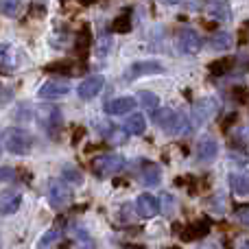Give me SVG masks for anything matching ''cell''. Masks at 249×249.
<instances>
[{
	"label": "cell",
	"mask_w": 249,
	"mask_h": 249,
	"mask_svg": "<svg viewBox=\"0 0 249 249\" xmlns=\"http://www.w3.org/2000/svg\"><path fill=\"white\" fill-rule=\"evenodd\" d=\"M70 81L64 77H57V79H48L44 81V86L37 90L39 99H46V101H55V99H64V96L70 94Z\"/></svg>",
	"instance_id": "cell-5"
},
{
	"label": "cell",
	"mask_w": 249,
	"mask_h": 249,
	"mask_svg": "<svg viewBox=\"0 0 249 249\" xmlns=\"http://www.w3.org/2000/svg\"><path fill=\"white\" fill-rule=\"evenodd\" d=\"M124 129H127V133H131V136H142V133L146 131V121L142 114H133V116L127 118V123H124Z\"/></svg>",
	"instance_id": "cell-20"
},
{
	"label": "cell",
	"mask_w": 249,
	"mask_h": 249,
	"mask_svg": "<svg viewBox=\"0 0 249 249\" xmlns=\"http://www.w3.org/2000/svg\"><path fill=\"white\" fill-rule=\"evenodd\" d=\"M46 199L51 203V208L55 210H61V208L70 206L72 201V190H70V184H64V181H48V188H46Z\"/></svg>",
	"instance_id": "cell-4"
},
{
	"label": "cell",
	"mask_w": 249,
	"mask_h": 249,
	"mask_svg": "<svg viewBox=\"0 0 249 249\" xmlns=\"http://www.w3.org/2000/svg\"><path fill=\"white\" fill-rule=\"evenodd\" d=\"M238 133H241V136H236L238 140H241V142H249V129H241Z\"/></svg>",
	"instance_id": "cell-31"
},
{
	"label": "cell",
	"mask_w": 249,
	"mask_h": 249,
	"mask_svg": "<svg viewBox=\"0 0 249 249\" xmlns=\"http://www.w3.org/2000/svg\"><path fill=\"white\" fill-rule=\"evenodd\" d=\"M208 203L212 206V210H214V212H225V197H223V195H216V197H212Z\"/></svg>",
	"instance_id": "cell-29"
},
{
	"label": "cell",
	"mask_w": 249,
	"mask_h": 249,
	"mask_svg": "<svg viewBox=\"0 0 249 249\" xmlns=\"http://www.w3.org/2000/svg\"><path fill=\"white\" fill-rule=\"evenodd\" d=\"M230 186L238 197H249V173L247 171H236L230 175Z\"/></svg>",
	"instance_id": "cell-15"
},
{
	"label": "cell",
	"mask_w": 249,
	"mask_h": 249,
	"mask_svg": "<svg viewBox=\"0 0 249 249\" xmlns=\"http://www.w3.org/2000/svg\"><path fill=\"white\" fill-rule=\"evenodd\" d=\"M216 155H219V142H216V138L203 136L201 140L197 142V160L208 164V162H214Z\"/></svg>",
	"instance_id": "cell-12"
},
{
	"label": "cell",
	"mask_w": 249,
	"mask_h": 249,
	"mask_svg": "<svg viewBox=\"0 0 249 249\" xmlns=\"http://www.w3.org/2000/svg\"><path fill=\"white\" fill-rule=\"evenodd\" d=\"M114 31H123V33L131 31V9H124L123 18H118V20L114 22Z\"/></svg>",
	"instance_id": "cell-23"
},
{
	"label": "cell",
	"mask_w": 249,
	"mask_h": 249,
	"mask_svg": "<svg viewBox=\"0 0 249 249\" xmlns=\"http://www.w3.org/2000/svg\"><path fill=\"white\" fill-rule=\"evenodd\" d=\"M79 2H81V4H92L94 0H79Z\"/></svg>",
	"instance_id": "cell-34"
},
{
	"label": "cell",
	"mask_w": 249,
	"mask_h": 249,
	"mask_svg": "<svg viewBox=\"0 0 249 249\" xmlns=\"http://www.w3.org/2000/svg\"><path fill=\"white\" fill-rule=\"evenodd\" d=\"M2 149L11 155H26L33 149V136L22 127H7L2 131Z\"/></svg>",
	"instance_id": "cell-1"
},
{
	"label": "cell",
	"mask_w": 249,
	"mask_h": 249,
	"mask_svg": "<svg viewBox=\"0 0 249 249\" xmlns=\"http://www.w3.org/2000/svg\"><path fill=\"white\" fill-rule=\"evenodd\" d=\"M61 177H64L68 184H79V181H81V173H79L74 166H64V171H61Z\"/></svg>",
	"instance_id": "cell-26"
},
{
	"label": "cell",
	"mask_w": 249,
	"mask_h": 249,
	"mask_svg": "<svg viewBox=\"0 0 249 249\" xmlns=\"http://www.w3.org/2000/svg\"><path fill=\"white\" fill-rule=\"evenodd\" d=\"M164 66L160 61H133L129 70L124 72L127 81H136L138 77H146V74H162Z\"/></svg>",
	"instance_id": "cell-8"
},
{
	"label": "cell",
	"mask_w": 249,
	"mask_h": 249,
	"mask_svg": "<svg viewBox=\"0 0 249 249\" xmlns=\"http://www.w3.org/2000/svg\"><path fill=\"white\" fill-rule=\"evenodd\" d=\"M201 46H203L201 35L195 29H190V26H181L179 33H177V48H179V53H184V55H197L201 51Z\"/></svg>",
	"instance_id": "cell-6"
},
{
	"label": "cell",
	"mask_w": 249,
	"mask_h": 249,
	"mask_svg": "<svg viewBox=\"0 0 249 249\" xmlns=\"http://www.w3.org/2000/svg\"><path fill=\"white\" fill-rule=\"evenodd\" d=\"M236 249H249V238H241V241L236 243Z\"/></svg>",
	"instance_id": "cell-32"
},
{
	"label": "cell",
	"mask_w": 249,
	"mask_h": 249,
	"mask_svg": "<svg viewBox=\"0 0 249 249\" xmlns=\"http://www.w3.org/2000/svg\"><path fill=\"white\" fill-rule=\"evenodd\" d=\"M136 212L142 219H151V216H155L158 212H162V203H160V199L153 197V195L142 193V195H138V199H136Z\"/></svg>",
	"instance_id": "cell-10"
},
{
	"label": "cell",
	"mask_w": 249,
	"mask_h": 249,
	"mask_svg": "<svg viewBox=\"0 0 249 249\" xmlns=\"http://www.w3.org/2000/svg\"><path fill=\"white\" fill-rule=\"evenodd\" d=\"M140 179L144 186H158L160 181H162V171H160L158 166H153V164H149V166L142 168Z\"/></svg>",
	"instance_id": "cell-21"
},
{
	"label": "cell",
	"mask_w": 249,
	"mask_h": 249,
	"mask_svg": "<svg viewBox=\"0 0 249 249\" xmlns=\"http://www.w3.org/2000/svg\"><path fill=\"white\" fill-rule=\"evenodd\" d=\"M216 112H219V101L214 96H208V99H201L199 103H195L193 112L188 116V133L203 127L212 116H216Z\"/></svg>",
	"instance_id": "cell-3"
},
{
	"label": "cell",
	"mask_w": 249,
	"mask_h": 249,
	"mask_svg": "<svg viewBox=\"0 0 249 249\" xmlns=\"http://www.w3.org/2000/svg\"><path fill=\"white\" fill-rule=\"evenodd\" d=\"M153 123L166 133H175V136H186L188 133V116L175 112V109H158L153 116Z\"/></svg>",
	"instance_id": "cell-2"
},
{
	"label": "cell",
	"mask_w": 249,
	"mask_h": 249,
	"mask_svg": "<svg viewBox=\"0 0 249 249\" xmlns=\"http://www.w3.org/2000/svg\"><path fill=\"white\" fill-rule=\"evenodd\" d=\"M124 158L118 153H107V155H101V158L94 160V164H92V168H94V173L99 177H109L114 175V173L123 171L124 168Z\"/></svg>",
	"instance_id": "cell-7"
},
{
	"label": "cell",
	"mask_w": 249,
	"mask_h": 249,
	"mask_svg": "<svg viewBox=\"0 0 249 249\" xmlns=\"http://www.w3.org/2000/svg\"><path fill=\"white\" fill-rule=\"evenodd\" d=\"M59 238H61V232L57 228H51V230H46V232L39 236V241H37V249H53L59 243Z\"/></svg>",
	"instance_id": "cell-22"
},
{
	"label": "cell",
	"mask_w": 249,
	"mask_h": 249,
	"mask_svg": "<svg viewBox=\"0 0 249 249\" xmlns=\"http://www.w3.org/2000/svg\"><path fill=\"white\" fill-rule=\"evenodd\" d=\"M236 219L241 221L243 225H249V208H243V210L236 212Z\"/></svg>",
	"instance_id": "cell-30"
},
{
	"label": "cell",
	"mask_w": 249,
	"mask_h": 249,
	"mask_svg": "<svg viewBox=\"0 0 249 249\" xmlns=\"http://www.w3.org/2000/svg\"><path fill=\"white\" fill-rule=\"evenodd\" d=\"M22 203V195L18 193V190H4L2 193V214H13V212H18V208H20Z\"/></svg>",
	"instance_id": "cell-18"
},
{
	"label": "cell",
	"mask_w": 249,
	"mask_h": 249,
	"mask_svg": "<svg viewBox=\"0 0 249 249\" xmlns=\"http://www.w3.org/2000/svg\"><path fill=\"white\" fill-rule=\"evenodd\" d=\"M160 203H162V212L166 216H171L173 212H175V199H173L168 193H164L162 197H160Z\"/></svg>",
	"instance_id": "cell-27"
},
{
	"label": "cell",
	"mask_w": 249,
	"mask_h": 249,
	"mask_svg": "<svg viewBox=\"0 0 249 249\" xmlns=\"http://www.w3.org/2000/svg\"><path fill=\"white\" fill-rule=\"evenodd\" d=\"M136 101H138L136 96H116V99H112L105 105V112H107L109 116H124V114L133 112Z\"/></svg>",
	"instance_id": "cell-13"
},
{
	"label": "cell",
	"mask_w": 249,
	"mask_h": 249,
	"mask_svg": "<svg viewBox=\"0 0 249 249\" xmlns=\"http://www.w3.org/2000/svg\"><path fill=\"white\" fill-rule=\"evenodd\" d=\"M210 48L212 51H216V53H225V51H230V48L234 46V35L230 33V31H219V33H214L210 37Z\"/></svg>",
	"instance_id": "cell-16"
},
{
	"label": "cell",
	"mask_w": 249,
	"mask_h": 249,
	"mask_svg": "<svg viewBox=\"0 0 249 249\" xmlns=\"http://www.w3.org/2000/svg\"><path fill=\"white\" fill-rule=\"evenodd\" d=\"M160 2H164V4H179L181 0H160Z\"/></svg>",
	"instance_id": "cell-33"
},
{
	"label": "cell",
	"mask_w": 249,
	"mask_h": 249,
	"mask_svg": "<svg viewBox=\"0 0 249 249\" xmlns=\"http://www.w3.org/2000/svg\"><path fill=\"white\" fill-rule=\"evenodd\" d=\"M208 232H210V221H197V223L186 228L181 238H184V241H199V238L208 236Z\"/></svg>",
	"instance_id": "cell-17"
},
{
	"label": "cell",
	"mask_w": 249,
	"mask_h": 249,
	"mask_svg": "<svg viewBox=\"0 0 249 249\" xmlns=\"http://www.w3.org/2000/svg\"><path fill=\"white\" fill-rule=\"evenodd\" d=\"M103 86H105V77H101V74H90V77H86L79 83L77 94H79V99L90 101L103 90Z\"/></svg>",
	"instance_id": "cell-11"
},
{
	"label": "cell",
	"mask_w": 249,
	"mask_h": 249,
	"mask_svg": "<svg viewBox=\"0 0 249 249\" xmlns=\"http://www.w3.org/2000/svg\"><path fill=\"white\" fill-rule=\"evenodd\" d=\"M22 0H2V13L7 18H16L20 13Z\"/></svg>",
	"instance_id": "cell-24"
},
{
	"label": "cell",
	"mask_w": 249,
	"mask_h": 249,
	"mask_svg": "<svg viewBox=\"0 0 249 249\" xmlns=\"http://www.w3.org/2000/svg\"><path fill=\"white\" fill-rule=\"evenodd\" d=\"M230 70V61H214V64L208 68V74H212V77H219V74L228 72Z\"/></svg>",
	"instance_id": "cell-28"
},
{
	"label": "cell",
	"mask_w": 249,
	"mask_h": 249,
	"mask_svg": "<svg viewBox=\"0 0 249 249\" xmlns=\"http://www.w3.org/2000/svg\"><path fill=\"white\" fill-rule=\"evenodd\" d=\"M208 13L219 22L232 20V4L230 0H208Z\"/></svg>",
	"instance_id": "cell-14"
},
{
	"label": "cell",
	"mask_w": 249,
	"mask_h": 249,
	"mask_svg": "<svg viewBox=\"0 0 249 249\" xmlns=\"http://www.w3.org/2000/svg\"><path fill=\"white\" fill-rule=\"evenodd\" d=\"M35 121L42 124L46 131H57L61 124V112L57 107H53V105H42V107L35 109Z\"/></svg>",
	"instance_id": "cell-9"
},
{
	"label": "cell",
	"mask_w": 249,
	"mask_h": 249,
	"mask_svg": "<svg viewBox=\"0 0 249 249\" xmlns=\"http://www.w3.org/2000/svg\"><path fill=\"white\" fill-rule=\"evenodd\" d=\"M136 99H138V103H140L144 109H149V112H158V107H160V96L155 94V92L140 90V92L136 94Z\"/></svg>",
	"instance_id": "cell-19"
},
{
	"label": "cell",
	"mask_w": 249,
	"mask_h": 249,
	"mask_svg": "<svg viewBox=\"0 0 249 249\" xmlns=\"http://www.w3.org/2000/svg\"><path fill=\"white\" fill-rule=\"evenodd\" d=\"M112 44H114L112 35H103V37L99 39V46H96V55H99L101 59H103V57H107L109 51H112Z\"/></svg>",
	"instance_id": "cell-25"
}]
</instances>
